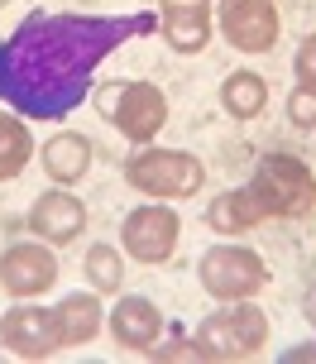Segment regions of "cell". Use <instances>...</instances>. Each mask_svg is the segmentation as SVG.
I'll list each match as a JSON object with an SVG mask.
<instances>
[{"label": "cell", "mask_w": 316, "mask_h": 364, "mask_svg": "<svg viewBox=\"0 0 316 364\" xmlns=\"http://www.w3.org/2000/svg\"><path fill=\"white\" fill-rule=\"evenodd\" d=\"M158 29V15H29L0 38V101L29 120L72 115L106 58L134 34Z\"/></svg>", "instance_id": "obj_1"}, {"label": "cell", "mask_w": 316, "mask_h": 364, "mask_svg": "<svg viewBox=\"0 0 316 364\" xmlns=\"http://www.w3.org/2000/svg\"><path fill=\"white\" fill-rule=\"evenodd\" d=\"M268 346V316L259 307H249V297L230 302V307H216L206 316L197 336L187 341V350L197 360H211V364H235V360H249Z\"/></svg>", "instance_id": "obj_2"}, {"label": "cell", "mask_w": 316, "mask_h": 364, "mask_svg": "<svg viewBox=\"0 0 316 364\" xmlns=\"http://www.w3.org/2000/svg\"><path fill=\"white\" fill-rule=\"evenodd\" d=\"M125 182L153 201H182V197H197L202 192L206 168L187 149H139L130 164H125Z\"/></svg>", "instance_id": "obj_3"}, {"label": "cell", "mask_w": 316, "mask_h": 364, "mask_svg": "<svg viewBox=\"0 0 316 364\" xmlns=\"http://www.w3.org/2000/svg\"><path fill=\"white\" fill-rule=\"evenodd\" d=\"M249 187L259 192V201L268 206V216H312L316 211V178L312 168L293 159V154H263L259 164H254V178Z\"/></svg>", "instance_id": "obj_4"}, {"label": "cell", "mask_w": 316, "mask_h": 364, "mask_svg": "<svg viewBox=\"0 0 316 364\" xmlns=\"http://www.w3.org/2000/svg\"><path fill=\"white\" fill-rule=\"evenodd\" d=\"M197 278L202 288L216 297V302H240V297H254V292L268 288V269L263 259L249 250V245H211L202 259H197Z\"/></svg>", "instance_id": "obj_5"}, {"label": "cell", "mask_w": 316, "mask_h": 364, "mask_svg": "<svg viewBox=\"0 0 316 364\" xmlns=\"http://www.w3.org/2000/svg\"><path fill=\"white\" fill-rule=\"evenodd\" d=\"M106 120L130 144H149L168 125V96L153 82H120V87L106 91Z\"/></svg>", "instance_id": "obj_6"}, {"label": "cell", "mask_w": 316, "mask_h": 364, "mask_svg": "<svg viewBox=\"0 0 316 364\" xmlns=\"http://www.w3.org/2000/svg\"><path fill=\"white\" fill-rule=\"evenodd\" d=\"M178 235H182V220H178V211L163 206V201L134 206L130 216H125V225H120V245H125V255L139 259V264H163V259H173Z\"/></svg>", "instance_id": "obj_7"}, {"label": "cell", "mask_w": 316, "mask_h": 364, "mask_svg": "<svg viewBox=\"0 0 316 364\" xmlns=\"http://www.w3.org/2000/svg\"><path fill=\"white\" fill-rule=\"evenodd\" d=\"M216 24H221L225 43L240 48V53H268L278 43V29H283L273 0H221Z\"/></svg>", "instance_id": "obj_8"}, {"label": "cell", "mask_w": 316, "mask_h": 364, "mask_svg": "<svg viewBox=\"0 0 316 364\" xmlns=\"http://www.w3.org/2000/svg\"><path fill=\"white\" fill-rule=\"evenodd\" d=\"M53 283H58V259L43 240H19V245H10L0 255V288L10 297H19V302L48 292Z\"/></svg>", "instance_id": "obj_9"}, {"label": "cell", "mask_w": 316, "mask_h": 364, "mask_svg": "<svg viewBox=\"0 0 316 364\" xmlns=\"http://www.w3.org/2000/svg\"><path fill=\"white\" fill-rule=\"evenodd\" d=\"M0 341L19 360H48L62 350V331H58V311L43 307H10L0 321Z\"/></svg>", "instance_id": "obj_10"}, {"label": "cell", "mask_w": 316, "mask_h": 364, "mask_svg": "<svg viewBox=\"0 0 316 364\" xmlns=\"http://www.w3.org/2000/svg\"><path fill=\"white\" fill-rule=\"evenodd\" d=\"M29 230H34L43 245H72L82 230H87V206L72 197V192H43V197L29 206Z\"/></svg>", "instance_id": "obj_11"}, {"label": "cell", "mask_w": 316, "mask_h": 364, "mask_svg": "<svg viewBox=\"0 0 316 364\" xmlns=\"http://www.w3.org/2000/svg\"><path fill=\"white\" fill-rule=\"evenodd\" d=\"M158 331H163V311L153 307L149 297L139 292H125L120 302L111 307V336L115 346H130V350H158Z\"/></svg>", "instance_id": "obj_12"}, {"label": "cell", "mask_w": 316, "mask_h": 364, "mask_svg": "<svg viewBox=\"0 0 316 364\" xmlns=\"http://www.w3.org/2000/svg\"><path fill=\"white\" fill-rule=\"evenodd\" d=\"M158 24L178 53H202L211 38V0H158Z\"/></svg>", "instance_id": "obj_13"}, {"label": "cell", "mask_w": 316, "mask_h": 364, "mask_svg": "<svg viewBox=\"0 0 316 364\" xmlns=\"http://www.w3.org/2000/svg\"><path fill=\"white\" fill-rule=\"evenodd\" d=\"M263 220H273V216H268V206L259 201V192H254L249 182L221 192V197L206 206V225H211L216 235H244V230H254Z\"/></svg>", "instance_id": "obj_14"}, {"label": "cell", "mask_w": 316, "mask_h": 364, "mask_svg": "<svg viewBox=\"0 0 316 364\" xmlns=\"http://www.w3.org/2000/svg\"><path fill=\"white\" fill-rule=\"evenodd\" d=\"M87 168H92V139H82V134H72V129H62V134H53V139L43 144V173H48L58 187L82 182V178H87Z\"/></svg>", "instance_id": "obj_15"}, {"label": "cell", "mask_w": 316, "mask_h": 364, "mask_svg": "<svg viewBox=\"0 0 316 364\" xmlns=\"http://www.w3.org/2000/svg\"><path fill=\"white\" fill-rule=\"evenodd\" d=\"M53 311H58L62 346H87L96 331H101V297L96 292H67Z\"/></svg>", "instance_id": "obj_16"}, {"label": "cell", "mask_w": 316, "mask_h": 364, "mask_svg": "<svg viewBox=\"0 0 316 364\" xmlns=\"http://www.w3.org/2000/svg\"><path fill=\"white\" fill-rule=\"evenodd\" d=\"M221 106L235 115V120H254V115H263V106H268V82H263V73H230L221 82Z\"/></svg>", "instance_id": "obj_17"}, {"label": "cell", "mask_w": 316, "mask_h": 364, "mask_svg": "<svg viewBox=\"0 0 316 364\" xmlns=\"http://www.w3.org/2000/svg\"><path fill=\"white\" fill-rule=\"evenodd\" d=\"M34 159V139H29V125L19 115H5L0 110V182L19 178Z\"/></svg>", "instance_id": "obj_18"}, {"label": "cell", "mask_w": 316, "mask_h": 364, "mask_svg": "<svg viewBox=\"0 0 316 364\" xmlns=\"http://www.w3.org/2000/svg\"><path fill=\"white\" fill-rule=\"evenodd\" d=\"M82 269H87L96 292H120V283H125V255H120L115 245H92Z\"/></svg>", "instance_id": "obj_19"}, {"label": "cell", "mask_w": 316, "mask_h": 364, "mask_svg": "<svg viewBox=\"0 0 316 364\" xmlns=\"http://www.w3.org/2000/svg\"><path fill=\"white\" fill-rule=\"evenodd\" d=\"M288 120L298 129H316V91L298 87L293 96H288Z\"/></svg>", "instance_id": "obj_20"}, {"label": "cell", "mask_w": 316, "mask_h": 364, "mask_svg": "<svg viewBox=\"0 0 316 364\" xmlns=\"http://www.w3.org/2000/svg\"><path fill=\"white\" fill-rule=\"evenodd\" d=\"M293 73H298V87L316 91V34H307V38H302L298 58H293Z\"/></svg>", "instance_id": "obj_21"}, {"label": "cell", "mask_w": 316, "mask_h": 364, "mask_svg": "<svg viewBox=\"0 0 316 364\" xmlns=\"http://www.w3.org/2000/svg\"><path fill=\"white\" fill-rule=\"evenodd\" d=\"M302 360H316V346H302V350H283V364H302Z\"/></svg>", "instance_id": "obj_22"}, {"label": "cell", "mask_w": 316, "mask_h": 364, "mask_svg": "<svg viewBox=\"0 0 316 364\" xmlns=\"http://www.w3.org/2000/svg\"><path fill=\"white\" fill-rule=\"evenodd\" d=\"M302 311H307V321H312V326H316V283H312V288H307V302H302Z\"/></svg>", "instance_id": "obj_23"}]
</instances>
